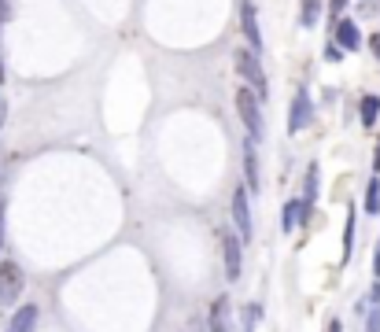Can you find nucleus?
I'll return each mask as SVG.
<instances>
[{
    "label": "nucleus",
    "instance_id": "7ed1b4c3",
    "mask_svg": "<svg viewBox=\"0 0 380 332\" xmlns=\"http://www.w3.org/2000/svg\"><path fill=\"white\" fill-rule=\"evenodd\" d=\"M237 111H240V119H244L247 133H251V137H262V119H259V100H255V93H251V89H240V93H237Z\"/></svg>",
    "mask_w": 380,
    "mask_h": 332
},
{
    "label": "nucleus",
    "instance_id": "6ab92c4d",
    "mask_svg": "<svg viewBox=\"0 0 380 332\" xmlns=\"http://www.w3.org/2000/svg\"><path fill=\"white\" fill-rule=\"evenodd\" d=\"M369 48H373V56H376V63H380V33H373V37H369Z\"/></svg>",
    "mask_w": 380,
    "mask_h": 332
},
{
    "label": "nucleus",
    "instance_id": "2eb2a0df",
    "mask_svg": "<svg viewBox=\"0 0 380 332\" xmlns=\"http://www.w3.org/2000/svg\"><path fill=\"white\" fill-rule=\"evenodd\" d=\"M244 166H247V185L259 189V166H255V148L247 144V152H244Z\"/></svg>",
    "mask_w": 380,
    "mask_h": 332
},
{
    "label": "nucleus",
    "instance_id": "dca6fc26",
    "mask_svg": "<svg viewBox=\"0 0 380 332\" xmlns=\"http://www.w3.org/2000/svg\"><path fill=\"white\" fill-rule=\"evenodd\" d=\"M351 247H355V211L347 207V229H343V255L351 259Z\"/></svg>",
    "mask_w": 380,
    "mask_h": 332
},
{
    "label": "nucleus",
    "instance_id": "423d86ee",
    "mask_svg": "<svg viewBox=\"0 0 380 332\" xmlns=\"http://www.w3.org/2000/svg\"><path fill=\"white\" fill-rule=\"evenodd\" d=\"M310 119H314L310 96H307V89H299V93H295V104H292V114H288V133L307 129V122H310Z\"/></svg>",
    "mask_w": 380,
    "mask_h": 332
},
{
    "label": "nucleus",
    "instance_id": "f03ea898",
    "mask_svg": "<svg viewBox=\"0 0 380 332\" xmlns=\"http://www.w3.org/2000/svg\"><path fill=\"white\" fill-rule=\"evenodd\" d=\"M23 295V270L19 262H0V307H11Z\"/></svg>",
    "mask_w": 380,
    "mask_h": 332
},
{
    "label": "nucleus",
    "instance_id": "a878e982",
    "mask_svg": "<svg viewBox=\"0 0 380 332\" xmlns=\"http://www.w3.org/2000/svg\"><path fill=\"white\" fill-rule=\"evenodd\" d=\"M4 15H8V8H4V0H0V23H4Z\"/></svg>",
    "mask_w": 380,
    "mask_h": 332
},
{
    "label": "nucleus",
    "instance_id": "6e6552de",
    "mask_svg": "<svg viewBox=\"0 0 380 332\" xmlns=\"http://www.w3.org/2000/svg\"><path fill=\"white\" fill-rule=\"evenodd\" d=\"M210 332H233L229 325V295H218L210 307Z\"/></svg>",
    "mask_w": 380,
    "mask_h": 332
},
{
    "label": "nucleus",
    "instance_id": "f257e3e1",
    "mask_svg": "<svg viewBox=\"0 0 380 332\" xmlns=\"http://www.w3.org/2000/svg\"><path fill=\"white\" fill-rule=\"evenodd\" d=\"M233 66H237V74L247 81V85L259 89V96H266V74H262L259 52H251V48H237V52H233Z\"/></svg>",
    "mask_w": 380,
    "mask_h": 332
},
{
    "label": "nucleus",
    "instance_id": "f8f14e48",
    "mask_svg": "<svg viewBox=\"0 0 380 332\" xmlns=\"http://www.w3.org/2000/svg\"><path fill=\"white\" fill-rule=\"evenodd\" d=\"M366 211L380 214V181H376V174L369 177V185H366Z\"/></svg>",
    "mask_w": 380,
    "mask_h": 332
},
{
    "label": "nucleus",
    "instance_id": "9b49d317",
    "mask_svg": "<svg viewBox=\"0 0 380 332\" xmlns=\"http://www.w3.org/2000/svg\"><path fill=\"white\" fill-rule=\"evenodd\" d=\"M299 218H303V199H288L285 211H280V225H285V232L299 225Z\"/></svg>",
    "mask_w": 380,
    "mask_h": 332
},
{
    "label": "nucleus",
    "instance_id": "ddd939ff",
    "mask_svg": "<svg viewBox=\"0 0 380 332\" xmlns=\"http://www.w3.org/2000/svg\"><path fill=\"white\" fill-rule=\"evenodd\" d=\"M376 114H380V96H366V100H362V122L373 126Z\"/></svg>",
    "mask_w": 380,
    "mask_h": 332
},
{
    "label": "nucleus",
    "instance_id": "20e7f679",
    "mask_svg": "<svg viewBox=\"0 0 380 332\" xmlns=\"http://www.w3.org/2000/svg\"><path fill=\"white\" fill-rule=\"evenodd\" d=\"M229 211H233V225L240 240H251V207H247V192L237 189L233 199H229Z\"/></svg>",
    "mask_w": 380,
    "mask_h": 332
},
{
    "label": "nucleus",
    "instance_id": "9d476101",
    "mask_svg": "<svg viewBox=\"0 0 380 332\" xmlns=\"http://www.w3.org/2000/svg\"><path fill=\"white\" fill-rule=\"evenodd\" d=\"M336 45L347 48V52L362 45V33H358V26H355L351 19H340V23H336Z\"/></svg>",
    "mask_w": 380,
    "mask_h": 332
},
{
    "label": "nucleus",
    "instance_id": "a211bd4d",
    "mask_svg": "<svg viewBox=\"0 0 380 332\" xmlns=\"http://www.w3.org/2000/svg\"><path fill=\"white\" fill-rule=\"evenodd\" d=\"M366 332H380V303H376V310H369V321H366Z\"/></svg>",
    "mask_w": 380,
    "mask_h": 332
},
{
    "label": "nucleus",
    "instance_id": "4be33fe9",
    "mask_svg": "<svg viewBox=\"0 0 380 332\" xmlns=\"http://www.w3.org/2000/svg\"><path fill=\"white\" fill-rule=\"evenodd\" d=\"M4 119H8V104L0 100V126H4Z\"/></svg>",
    "mask_w": 380,
    "mask_h": 332
},
{
    "label": "nucleus",
    "instance_id": "1a4fd4ad",
    "mask_svg": "<svg viewBox=\"0 0 380 332\" xmlns=\"http://www.w3.org/2000/svg\"><path fill=\"white\" fill-rule=\"evenodd\" d=\"M37 314H41V310H37L34 303H26V307L11 318L8 332H34V328H37Z\"/></svg>",
    "mask_w": 380,
    "mask_h": 332
},
{
    "label": "nucleus",
    "instance_id": "aec40b11",
    "mask_svg": "<svg viewBox=\"0 0 380 332\" xmlns=\"http://www.w3.org/2000/svg\"><path fill=\"white\" fill-rule=\"evenodd\" d=\"M0 251H4V203H0Z\"/></svg>",
    "mask_w": 380,
    "mask_h": 332
},
{
    "label": "nucleus",
    "instance_id": "39448f33",
    "mask_svg": "<svg viewBox=\"0 0 380 332\" xmlns=\"http://www.w3.org/2000/svg\"><path fill=\"white\" fill-rule=\"evenodd\" d=\"M222 259H225V273H229V280H237L240 277V237L233 229H222Z\"/></svg>",
    "mask_w": 380,
    "mask_h": 332
},
{
    "label": "nucleus",
    "instance_id": "b1692460",
    "mask_svg": "<svg viewBox=\"0 0 380 332\" xmlns=\"http://www.w3.org/2000/svg\"><path fill=\"white\" fill-rule=\"evenodd\" d=\"M343 4H347V0H333V11L340 15V11H343Z\"/></svg>",
    "mask_w": 380,
    "mask_h": 332
},
{
    "label": "nucleus",
    "instance_id": "412c9836",
    "mask_svg": "<svg viewBox=\"0 0 380 332\" xmlns=\"http://www.w3.org/2000/svg\"><path fill=\"white\" fill-rule=\"evenodd\" d=\"M373 273L380 277V244H376V251H373Z\"/></svg>",
    "mask_w": 380,
    "mask_h": 332
},
{
    "label": "nucleus",
    "instance_id": "0eeeda50",
    "mask_svg": "<svg viewBox=\"0 0 380 332\" xmlns=\"http://www.w3.org/2000/svg\"><path fill=\"white\" fill-rule=\"evenodd\" d=\"M240 26L247 33V41H251V52H259V48H262V30L255 23V4H244L240 8Z\"/></svg>",
    "mask_w": 380,
    "mask_h": 332
},
{
    "label": "nucleus",
    "instance_id": "393cba45",
    "mask_svg": "<svg viewBox=\"0 0 380 332\" xmlns=\"http://www.w3.org/2000/svg\"><path fill=\"white\" fill-rule=\"evenodd\" d=\"M325 332H343V328H340V321H328V328H325Z\"/></svg>",
    "mask_w": 380,
    "mask_h": 332
},
{
    "label": "nucleus",
    "instance_id": "f3484780",
    "mask_svg": "<svg viewBox=\"0 0 380 332\" xmlns=\"http://www.w3.org/2000/svg\"><path fill=\"white\" fill-rule=\"evenodd\" d=\"M255 318H259V307L251 303V307H247V310H244V332H251V325H255Z\"/></svg>",
    "mask_w": 380,
    "mask_h": 332
},
{
    "label": "nucleus",
    "instance_id": "5701e85b",
    "mask_svg": "<svg viewBox=\"0 0 380 332\" xmlns=\"http://www.w3.org/2000/svg\"><path fill=\"white\" fill-rule=\"evenodd\" d=\"M373 166H376V174H380V141H376V155H373Z\"/></svg>",
    "mask_w": 380,
    "mask_h": 332
},
{
    "label": "nucleus",
    "instance_id": "4468645a",
    "mask_svg": "<svg viewBox=\"0 0 380 332\" xmlns=\"http://www.w3.org/2000/svg\"><path fill=\"white\" fill-rule=\"evenodd\" d=\"M321 19V0H303V26H318Z\"/></svg>",
    "mask_w": 380,
    "mask_h": 332
}]
</instances>
